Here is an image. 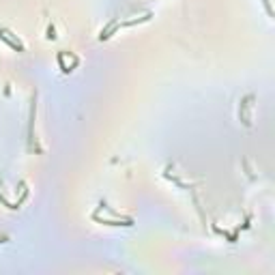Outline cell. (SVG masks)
<instances>
[{
	"label": "cell",
	"mask_w": 275,
	"mask_h": 275,
	"mask_svg": "<svg viewBox=\"0 0 275 275\" xmlns=\"http://www.w3.org/2000/svg\"><path fill=\"white\" fill-rule=\"evenodd\" d=\"M99 209L105 211V213L110 215V219H101L99 224H105V226H125V228L133 226V217H125V215L116 213V211H114V209H110L105 202H101V207H99Z\"/></svg>",
	"instance_id": "obj_1"
},
{
	"label": "cell",
	"mask_w": 275,
	"mask_h": 275,
	"mask_svg": "<svg viewBox=\"0 0 275 275\" xmlns=\"http://www.w3.org/2000/svg\"><path fill=\"white\" fill-rule=\"evenodd\" d=\"M0 41H2V43H7L13 52H26V45L22 43V41L17 39L15 34L9 31V28H4V26L0 28Z\"/></svg>",
	"instance_id": "obj_2"
},
{
	"label": "cell",
	"mask_w": 275,
	"mask_h": 275,
	"mask_svg": "<svg viewBox=\"0 0 275 275\" xmlns=\"http://www.w3.org/2000/svg\"><path fill=\"white\" fill-rule=\"evenodd\" d=\"M48 39H52V41L56 39V31H54V26H50V28H48Z\"/></svg>",
	"instance_id": "obj_3"
},
{
	"label": "cell",
	"mask_w": 275,
	"mask_h": 275,
	"mask_svg": "<svg viewBox=\"0 0 275 275\" xmlns=\"http://www.w3.org/2000/svg\"><path fill=\"white\" fill-rule=\"evenodd\" d=\"M265 2V7H267V13L269 15H273V9H271V0H262Z\"/></svg>",
	"instance_id": "obj_4"
},
{
	"label": "cell",
	"mask_w": 275,
	"mask_h": 275,
	"mask_svg": "<svg viewBox=\"0 0 275 275\" xmlns=\"http://www.w3.org/2000/svg\"><path fill=\"white\" fill-rule=\"evenodd\" d=\"M0 243H9V237L7 235H0Z\"/></svg>",
	"instance_id": "obj_5"
}]
</instances>
